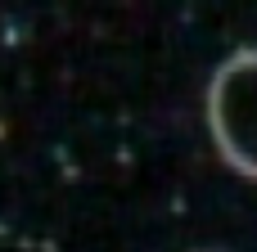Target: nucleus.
Here are the masks:
<instances>
[{
  "mask_svg": "<svg viewBox=\"0 0 257 252\" xmlns=\"http://www.w3.org/2000/svg\"><path fill=\"white\" fill-rule=\"evenodd\" d=\"M208 131L217 153L257 180V50H235L208 81Z\"/></svg>",
  "mask_w": 257,
  "mask_h": 252,
  "instance_id": "nucleus-1",
  "label": "nucleus"
}]
</instances>
